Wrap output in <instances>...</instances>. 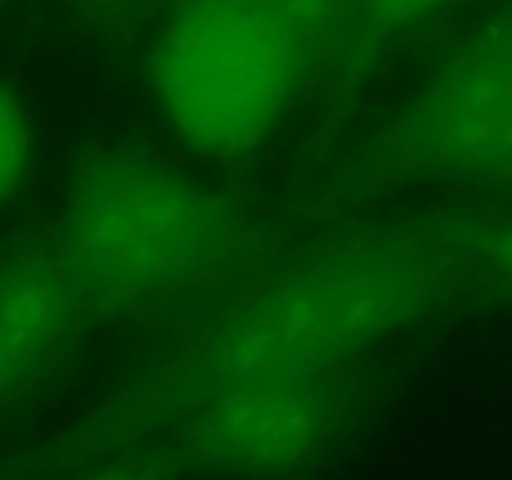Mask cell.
<instances>
[{
    "label": "cell",
    "mask_w": 512,
    "mask_h": 480,
    "mask_svg": "<svg viewBox=\"0 0 512 480\" xmlns=\"http://www.w3.org/2000/svg\"><path fill=\"white\" fill-rule=\"evenodd\" d=\"M448 255L420 238L358 235L318 248L230 305L185 358L195 398L263 380L328 378L423 318Z\"/></svg>",
    "instance_id": "6da1fadb"
},
{
    "label": "cell",
    "mask_w": 512,
    "mask_h": 480,
    "mask_svg": "<svg viewBox=\"0 0 512 480\" xmlns=\"http://www.w3.org/2000/svg\"><path fill=\"white\" fill-rule=\"evenodd\" d=\"M353 0H173L150 88L173 133L215 160L258 153L350 30Z\"/></svg>",
    "instance_id": "7a4b0ae2"
},
{
    "label": "cell",
    "mask_w": 512,
    "mask_h": 480,
    "mask_svg": "<svg viewBox=\"0 0 512 480\" xmlns=\"http://www.w3.org/2000/svg\"><path fill=\"white\" fill-rule=\"evenodd\" d=\"M90 315L183 298L245 240L230 200L168 160L110 150L75 170L53 230Z\"/></svg>",
    "instance_id": "3957f363"
},
{
    "label": "cell",
    "mask_w": 512,
    "mask_h": 480,
    "mask_svg": "<svg viewBox=\"0 0 512 480\" xmlns=\"http://www.w3.org/2000/svg\"><path fill=\"white\" fill-rule=\"evenodd\" d=\"M375 160L400 180L512 185V0L433 63L380 135Z\"/></svg>",
    "instance_id": "277c9868"
},
{
    "label": "cell",
    "mask_w": 512,
    "mask_h": 480,
    "mask_svg": "<svg viewBox=\"0 0 512 480\" xmlns=\"http://www.w3.org/2000/svg\"><path fill=\"white\" fill-rule=\"evenodd\" d=\"M343 400L328 378L263 380L195 398L188 440L235 473H288L323 458L338 438Z\"/></svg>",
    "instance_id": "5b68a950"
},
{
    "label": "cell",
    "mask_w": 512,
    "mask_h": 480,
    "mask_svg": "<svg viewBox=\"0 0 512 480\" xmlns=\"http://www.w3.org/2000/svg\"><path fill=\"white\" fill-rule=\"evenodd\" d=\"M88 315L53 233L0 253V408L48 378Z\"/></svg>",
    "instance_id": "8992f818"
},
{
    "label": "cell",
    "mask_w": 512,
    "mask_h": 480,
    "mask_svg": "<svg viewBox=\"0 0 512 480\" xmlns=\"http://www.w3.org/2000/svg\"><path fill=\"white\" fill-rule=\"evenodd\" d=\"M465 0H353L350 40L353 60L365 63L375 50L428 20L440 18Z\"/></svg>",
    "instance_id": "52a82bcc"
},
{
    "label": "cell",
    "mask_w": 512,
    "mask_h": 480,
    "mask_svg": "<svg viewBox=\"0 0 512 480\" xmlns=\"http://www.w3.org/2000/svg\"><path fill=\"white\" fill-rule=\"evenodd\" d=\"M33 160V130L20 100L0 85V205L18 193Z\"/></svg>",
    "instance_id": "ba28073f"
},
{
    "label": "cell",
    "mask_w": 512,
    "mask_h": 480,
    "mask_svg": "<svg viewBox=\"0 0 512 480\" xmlns=\"http://www.w3.org/2000/svg\"><path fill=\"white\" fill-rule=\"evenodd\" d=\"M480 255L490 273L505 285V290L512 295V220L488 233L480 243Z\"/></svg>",
    "instance_id": "9c48e42d"
},
{
    "label": "cell",
    "mask_w": 512,
    "mask_h": 480,
    "mask_svg": "<svg viewBox=\"0 0 512 480\" xmlns=\"http://www.w3.org/2000/svg\"><path fill=\"white\" fill-rule=\"evenodd\" d=\"M78 3L98 23L120 25L133 20L138 13H143V8L150 0H78Z\"/></svg>",
    "instance_id": "30bf717a"
},
{
    "label": "cell",
    "mask_w": 512,
    "mask_h": 480,
    "mask_svg": "<svg viewBox=\"0 0 512 480\" xmlns=\"http://www.w3.org/2000/svg\"><path fill=\"white\" fill-rule=\"evenodd\" d=\"M0 3H3V0H0Z\"/></svg>",
    "instance_id": "8fae6325"
}]
</instances>
